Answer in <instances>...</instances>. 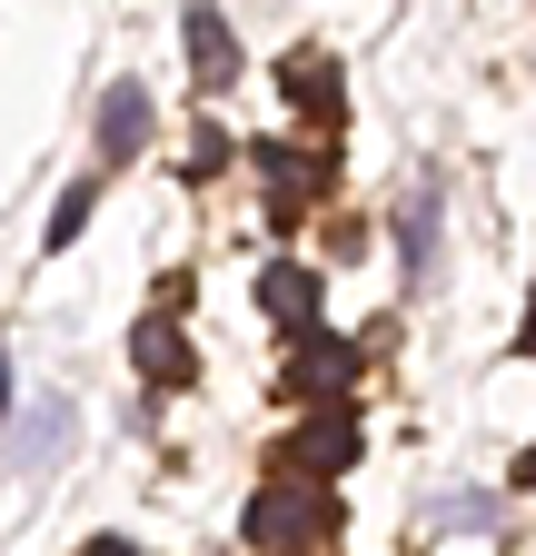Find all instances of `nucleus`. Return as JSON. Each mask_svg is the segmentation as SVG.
I'll return each mask as SVG.
<instances>
[{"instance_id": "f257e3e1", "label": "nucleus", "mask_w": 536, "mask_h": 556, "mask_svg": "<svg viewBox=\"0 0 536 556\" xmlns=\"http://www.w3.org/2000/svg\"><path fill=\"white\" fill-rule=\"evenodd\" d=\"M239 536L248 546H328L339 536V497H328V477H268L258 497L239 507Z\"/></svg>"}, {"instance_id": "f03ea898", "label": "nucleus", "mask_w": 536, "mask_h": 556, "mask_svg": "<svg viewBox=\"0 0 536 556\" xmlns=\"http://www.w3.org/2000/svg\"><path fill=\"white\" fill-rule=\"evenodd\" d=\"M279 467H298V477H339V467H358V417H348V407L308 417V428L279 447Z\"/></svg>"}, {"instance_id": "7ed1b4c3", "label": "nucleus", "mask_w": 536, "mask_h": 556, "mask_svg": "<svg viewBox=\"0 0 536 556\" xmlns=\"http://www.w3.org/2000/svg\"><path fill=\"white\" fill-rule=\"evenodd\" d=\"M129 368H140L150 388H189V378H199V358H189V338H179V318H169V308L129 328Z\"/></svg>"}, {"instance_id": "20e7f679", "label": "nucleus", "mask_w": 536, "mask_h": 556, "mask_svg": "<svg viewBox=\"0 0 536 556\" xmlns=\"http://www.w3.org/2000/svg\"><path fill=\"white\" fill-rule=\"evenodd\" d=\"M179 40H189V70H199L209 90H229V80H239V30H229V11H209V0H189Z\"/></svg>"}, {"instance_id": "39448f33", "label": "nucleus", "mask_w": 536, "mask_h": 556, "mask_svg": "<svg viewBox=\"0 0 536 556\" xmlns=\"http://www.w3.org/2000/svg\"><path fill=\"white\" fill-rule=\"evenodd\" d=\"M150 119H159V110H150L140 80H110V100H100V160H110V169L140 160V150H150Z\"/></svg>"}, {"instance_id": "423d86ee", "label": "nucleus", "mask_w": 536, "mask_h": 556, "mask_svg": "<svg viewBox=\"0 0 536 556\" xmlns=\"http://www.w3.org/2000/svg\"><path fill=\"white\" fill-rule=\"evenodd\" d=\"M348 368H358V348H348V338H328V328H298V348H289V378H279V388H289V397H328V388H339Z\"/></svg>"}, {"instance_id": "0eeeda50", "label": "nucleus", "mask_w": 536, "mask_h": 556, "mask_svg": "<svg viewBox=\"0 0 536 556\" xmlns=\"http://www.w3.org/2000/svg\"><path fill=\"white\" fill-rule=\"evenodd\" d=\"M258 308L279 318L289 338H298V328H318V268H298V258H268V268H258Z\"/></svg>"}, {"instance_id": "6e6552de", "label": "nucleus", "mask_w": 536, "mask_h": 556, "mask_svg": "<svg viewBox=\"0 0 536 556\" xmlns=\"http://www.w3.org/2000/svg\"><path fill=\"white\" fill-rule=\"evenodd\" d=\"M71 428H80V417H71V397H40V407L21 417V438H11L21 477H40V467H60V457H71Z\"/></svg>"}, {"instance_id": "1a4fd4ad", "label": "nucleus", "mask_w": 536, "mask_h": 556, "mask_svg": "<svg viewBox=\"0 0 536 556\" xmlns=\"http://www.w3.org/2000/svg\"><path fill=\"white\" fill-rule=\"evenodd\" d=\"M279 90L308 110V119H348V100H339V80H328V50H289L279 60Z\"/></svg>"}, {"instance_id": "9d476101", "label": "nucleus", "mask_w": 536, "mask_h": 556, "mask_svg": "<svg viewBox=\"0 0 536 556\" xmlns=\"http://www.w3.org/2000/svg\"><path fill=\"white\" fill-rule=\"evenodd\" d=\"M258 169L279 179V189H328V169H339V160H318V150H298V139H258Z\"/></svg>"}, {"instance_id": "9b49d317", "label": "nucleus", "mask_w": 536, "mask_h": 556, "mask_svg": "<svg viewBox=\"0 0 536 556\" xmlns=\"http://www.w3.org/2000/svg\"><path fill=\"white\" fill-rule=\"evenodd\" d=\"M80 229H90V189H60V208H50L40 249H50V258H60V249H80Z\"/></svg>"}, {"instance_id": "f8f14e48", "label": "nucleus", "mask_w": 536, "mask_h": 556, "mask_svg": "<svg viewBox=\"0 0 536 556\" xmlns=\"http://www.w3.org/2000/svg\"><path fill=\"white\" fill-rule=\"evenodd\" d=\"M229 160V129H189V150H179V179H219Z\"/></svg>"}, {"instance_id": "ddd939ff", "label": "nucleus", "mask_w": 536, "mask_h": 556, "mask_svg": "<svg viewBox=\"0 0 536 556\" xmlns=\"http://www.w3.org/2000/svg\"><path fill=\"white\" fill-rule=\"evenodd\" d=\"M427 249H437V189H408V258L427 268Z\"/></svg>"}, {"instance_id": "4468645a", "label": "nucleus", "mask_w": 536, "mask_h": 556, "mask_svg": "<svg viewBox=\"0 0 536 556\" xmlns=\"http://www.w3.org/2000/svg\"><path fill=\"white\" fill-rule=\"evenodd\" d=\"M487 517H497L487 497H447V507H427V527H487Z\"/></svg>"}, {"instance_id": "2eb2a0df", "label": "nucleus", "mask_w": 536, "mask_h": 556, "mask_svg": "<svg viewBox=\"0 0 536 556\" xmlns=\"http://www.w3.org/2000/svg\"><path fill=\"white\" fill-rule=\"evenodd\" d=\"M0 428H11V358H0Z\"/></svg>"}, {"instance_id": "dca6fc26", "label": "nucleus", "mask_w": 536, "mask_h": 556, "mask_svg": "<svg viewBox=\"0 0 536 556\" xmlns=\"http://www.w3.org/2000/svg\"><path fill=\"white\" fill-rule=\"evenodd\" d=\"M516 486H536V447H526V457H516Z\"/></svg>"}, {"instance_id": "f3484780", "label": "nucleus", "mask_w": 536, "mask_h": 556, "mask_svg": "<svg viewBox=\"0 0 536 556\" xmlns=\"http://www.w3.org/2000/svg\"><path fill=\"white\" fill-rule=\"evenodd\" d=\"M516 348H526V358H536V318H526V338H516Z\"/></svg>"}]
</instances>
